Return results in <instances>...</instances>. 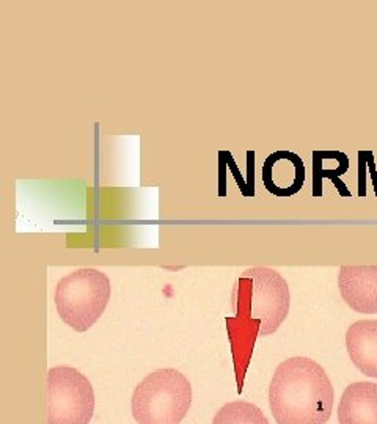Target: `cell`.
<instances>
[{
    "instance_id": "11",
    "label": "cell",
    "mask_w": 377,
    "mask_h": 424,
    "mask_svg": "<svg viewBox=\"0 0 377 424\" xmlns=\"http://www.w3.org/2000/svg\"><path fill=\"white\" fill-rule=\"evenodd\" d=\"M349 170V157L344 159L336 168L330 170L322 165V159L318 151H313V195L314 197H322V181L324 178H327L333 182L335 189L339 192L341 197H352V192L348 189L341 181V176Z\"/></svg>"
},
{
    "instance_id": "7",
    "label": "cell",
    "mask_w": 377,
    "mask_h": 424,
    "mask_svg": "<svg viewBox=\"0 0 377 424\" xmlns=\"http://www.w3.org/2000/svg\"><path fill=\"white\" fill-rule=\"evenodd\" d=\"M338 286L344 302L363 314L377 313V266H343Z\"/></svg>"
},
{
    "instance_id": "3",
    "label": "cell",
    "mask_w": 377,
    "mask_h": 424,
    "mask_svg": "<svg viewBox=\"0 0 377 424\" xmlns=\"http://www.w3.org/2000/svg\"><path fill=\"white\" fill-rule=\"evenodd\" d=\"M192 404L188 379L173 368L157 369L135 386L131 410L139 424H179Z\"/></svg>"
},
{
    "instance_id": "13",
    "label": "cell",
    "mask_w": 377,
    "mask_h": 424,
    "mask_svg": "<svg viewBox=\"0 0 377 424\" xmlns=\"http://www.w3.org/2000/svg\"><path fill=\"white\" fill-rule=\"evenodd\" d=\"M366 159L363 150L358 151V197H366Z\"/></svg>"
},
{
    "instance_id": "8",
    "label": "cell",
    "mask_w": 377,
    "mask_h": 424,
    "mask_svg": "<svg viewBox=\"0 0 377 424\" xmlns=\"http://www.w3.org/2000/svg\"><path fill=\"white\" fill-rule=\"evenodd\" d=\"M338 421L339 424H377V383L349 385L339 401Z\"/></svg>"
},
{
    "instance_id": "1",
    "label": "cell",
    "mask_w": 377,
    "mask_h": 424,
    "mask_svg": "<svg viewBox=\"0 0 377 424\" xmlns=\"http://www.w3.org/2000/svg\"><path fill=\"white\" fill-rule=\"evenodd\" d=\"M269 405L277 424H326L333 408V386L321 364L291 357L275 369Z\"/></svg>"
},
{
    "instance_id": "15",
    "label": "cell",
    "mask_w": 377,
    "mask_h": 424,
    "mask_svg": "<svg viewBox=\"0 0 377 424\" xmlns=\"http://www.w3.org/2000/svg\"><path fill=\"white\" fill-rule=\"evenodd\" d=\"M365 154V159H366V165L369 173H371V179H373V185H374V193L377 195V172H376V162H374V153L371 150H363Z\"/></svg>"
},
{
    "instance_id": "12",
    "label": "cell",
    "mask_w": 377,
    "mask_h": 424,
    "mask_svg": "<svg viewBox=\"0 0 377 424\" xmlns=\"http://www.w3.org/2000/svg\"><path fill=\"white\" fill-rule=\"evenodd\" d=\"M218 159H222L226 165H228V168L233 172V176H235L236 182L239 184V189H240V192H242V195L244 197H253V193L250 192V189H248L247 181H244V176L240 175V172H239L235 159H233L231 153L230 151H220V153H218Z\"/></svg>"
},
{
    "instance_id": "4",
    "label": "cell",
    "mask_w": 377,
    "mask_h": 424,
    "mask_svg": "<svg viewBox=\"0 0 377 424\" xmlns=\"http://www.w3.org/2000/svg\"><path fill=\"white\" fill-rule=\"evenodd\" d=\"M110 280L104 272L82 267L57 283L55 307L60 319L75 332H87L102 316L110 299Z\"/></svg>"
},
{
    "instance_id": "10",
    "label": "cell",
    "mask_w": 377,
    "mask_h": 424,
    "mask_svg": "<svg viewBox=\"0 0 377 424\" xmlns=\"http://www.w3.org/2000/svg\"><path fill=\"white\" fill-rule=\"evenodd\" d=\"M212 424H269V421L259 407L245 401H235L217 412Z\"/></svg>"
},
{
    "instance_id": "14",
    "label": "cell",
    "mask_w": 377,
    "mask_h": 424,
    "mask_svg": "<svg viewBox=\"0 0 377 424\" xmlns=\"http://www.w3.org/2000/svg\"><path fill=\"white\" fill-rule=\"evenodd\" d=\"M247 172H248V189L255 195V151H247Z\"/></svg>"
},
{
    "instance_id": "9",
    "label": "cell",
    "mask_w": 377,
    "mask_h": 424,
    "mask_svg": "<svg viewBox=\"0 0 377 424\" xmlns=\"http://www.w3.org/2000/svg\"><path fill=\"white\" fill-rule=\"evenodd\" d=\"M346 347L352 363L369 377L377 379V321L361 319L346 332Z\"/></svg>"
},
{
    "instance_id": "6",
    "label": "cell",
    "mask_w": 377,
    "mask_h": 424,
    "mask_svg": "<svg viewBox=\"0 0 377 424\" xmlns=\"http://www.w3.org/2000/svg\"><path fill=\"white\" fill-rule=\"evenodd\" d=\"M305 165L299 154L275 151L262 163V184L270 195L289 198L302 190L305 182Z\"/></svg>"
},
{
    "instance_id": "2",
    "label": "cell",
    "mask_w": 377,
    "mask_h": 424,
    "mask_svg": "<svg viewBox=\"0 0 377 424\" xmlns=\"http://www.w3.org/2000/svg\"><path fill=\"white\" fill-rule=\"evenodd\" d=\"M233 297L237 317L259 322V336L277 332L289 313V286L270 267L247 269L239 277Z\"/></svg>"
},
{
    "instance_id": "5",
    "label": "cell",
    "mask_w": 377,
    "mask_h": 424,
    "mask_svg": "<svg viewBox=\"0 0 377 424\" xmlns=\"http://www.w3.org/2000/svg\"><path fill=\"white\" fill-rule=\"evenodd\" d=\"M94 413V391L88 379L71 366L47 373V424H88Z\"/></svg>"
},
{
    "instance_id": "16",
    "label": "cell",
    "mask_w": 377,
    "mask_h": 424,
    "mask_svg": "<svg viewBox=\"0 0 377 424\" xmlns=\"http://www.w3.org/2000/svg\"><path fill=\"white\" fill-rule=\"evenodd\" d=\"M376 197H377V195H376Z\"/></svg>"
}]
</instances>
